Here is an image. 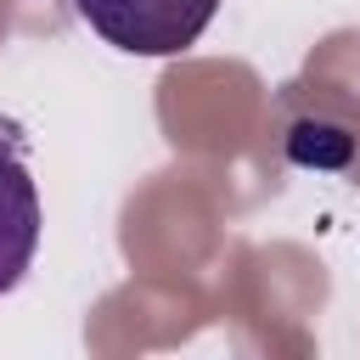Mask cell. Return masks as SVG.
I'll return each mask as SVG.
<instances>
[{
	"mask_svg": "<svg viewBox=\"0 0 360 360\" xmlns=\"http://www.w3.org/2000/svg\"><path fill=\"white\" fill-rule=\"evenodd\" d=\"M73 11L124 56H180L202 39L219 0H73Z\"/></svg>",
	"mask_w": 360,
	"mask_h": 360,
	"instance_id": "6da1fadb",
	"label": "cell"
},
{
	"mask_svg": "<svg viewBox=\"0 0 360 360\" xmlns=\"http://www.w3.org/2000/svg\"><path fill=\"white\" fill-rule=\"evenodd\" d=\"M39 186L22 163V146L11 129H0V298L28 276L34 253H39Z\"/></svg>",
	"mask_w": 360,
	"mask_h": 360,
	"instance_id": "7a4b0ae2",
	"label": "cell"
},
{
	"mask_svg": "<svg viewBox=\"0 0 360 360\" xmlns=\"http://www.w3.org/2000/svg\"><path fill=\"white\" fill-rule=\"evenodd\" d=\"M354 146H360L354 124H338V118H321V112H298L281 129V152L298 169H315V174H343L354 163Z\"/></svg>",
	"mask_w": 360,
	"mask_h": 360,
	"instance_id": "3957f363",
	"label": "cell"
}]
</instances>
